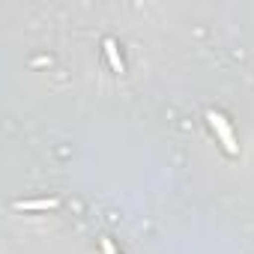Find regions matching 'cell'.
Segmentation results:
<instances>
[{
    "instance_id": "cell-1",
    "label": "cell",
    "mask_w": 254,
    "mask_h": 254,
    "mask_svg": "<svg viewBox=\"0 0 254 254\" xmlns=\"http://www.w3.org/2000/svg\"><path fill=\"white\" fill-rule=\"evenodd\" d=\"M206 120H209V126H212V132L218 135V141H221V147L230 153V156H236L239 153V144H236V138H233V129H230V123L218 114V111H206Z\"/></svg>"
},
{
    "instance_id": "cell-3",
    "label": "cell",
    "mask_w": 254,
    "mask_h": 254,
    "mask_svg": "<svg viewBox=\"0 0 254 254\" xmlns=\"http://www.w3.org/2000/svg\"><path fill=\"white\" fill-rule=\"evenodd\" d=\"M105 57H108V63H111L114 72H126V66H123V60L117 54V42L114 39H105Z\"/></svg>"
},
{
    "instance_id": "cell-4",
    "label": "cell",
    "mask_w": 254,
    "mask_h": 254,
    "mask_svg": "<svg viewBox=\"0 0 254 254\" xmlns=\"http://www.w3.org/2000/svg\"><path fill=\"white\" fill-rule=\"evenodd\" d=\"M102 254H117V248H114L111 239H102Z\"/></svg>"
},
{
    "instance_id": "cell-2",
    "label": "cell",
    "mask_w": 254,
    "mask_h": 254,
    "mask_svg": "<svg viewBox=\"0 0 254 254\" xmlns=\"http://www.w3.org/2000/svg\"><path fill=\"white\" fill-rule=\"evenodd\" d=\"M12 206L18 212H39V209H57L60 200H54V197H48V200H15Z\"/></svg>"
}]
</instances>
